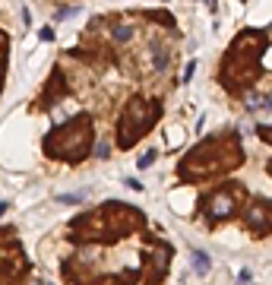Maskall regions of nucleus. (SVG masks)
<instances>
[{"instance_id": "nucleus-1", "label": "nucleus", "mask_w": 272, "mask_h": 285, "mask_svg": "<svg viewBox=\"0 0 272 285\" xmlns=\"http://www.w3.org/2000/svg\"><path fill=\"white\" fill-rule=\"evenodd\" d=\"M234 209H237L234 193H231V190H218V193H212V203H209L206 216L218 222V219H231V216H234Z\"/></svg>"}, {"instance_id": "nucleus-2", "label": "nucleus", "mask_w": 272, "mask_h": 285, "mask_svg": "<svg viewBox=\"0 0 272 285\" xmlns=\"http://www.w3.org/2000/svg\"><path fill=\"white\" fill-rule=\"evenodd\" d=\"M111 38H117V42H127V38H133V26H111Z\"/></svg>"}, {"instance_id": "nucleus-3", "label": "nucleus", "mask_w": 272, "mask_h": 285, "mask_svg": "<svg viewBox=\"0 0 272 285\" xmlns=\"http://www.w3.org/2000/svg\"><path fill=\"white\" fill-rule=\"evenodd\" d=\"M149 51H152V60H155V70H165V64H168V54H165V51H162V45H158V42H152V48H149Z\"/></svg>"}, {"instance_id": "nucleus-4", "label": "nucleus", "mask_w": 272, "mask_h": 285, "mask_svg": "<svg viewBox=\"0 0 272 285\" xmlns=\"http://www.w3.org/2000/svg\"><path fill=\"white\" fill-rule=\"evenodd\" d=\"M152 159H155V152H146L143 159H139V168H146V165H152Z\"/></svg>"}]
</instances>
